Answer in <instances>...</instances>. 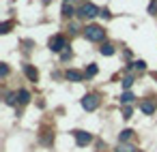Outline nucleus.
<instances>
[{
	"label": "nucleus",
	"mask_w": 157,
	"mask_h": 152,
	"mask_svg": "<svg viewBox=\"0 0 157 152\" xmlns=\"http://www.w3.org/2000/svg\"><path fill=\"white\" fill-rule=\"evenodd\" d=\"M30 101V92L28 90H20V103H28Z\"/></svg>",
	"instance_id": "16"
},
{
	"label": "nucleus",
	"mask_w": 157,
	"mask_h": 152,
	"mask_svg": "<svg viewBox=\"0 0 157 152\" xmlns=\"http://www.w3.org/2000/svg\"><path fill=\"white\" fill-rule=\"evenodd\" d=\"M140 109H142L144 114L151 116V114H155V103H151V101H142V103H140Z\"/></svg>",
	"instance_id": "8"
},
{
	"label": "nucleus",
	"mask_w": 157,
	"mask_h": 152,
	"mask_svg": "<svg viewBox=\"0 0 157 152\" xmlns=\"http://www.w3.org/2000/svg\"><path fill=\"white\" fill-rule=\"evenodd\" d=\"M15 103H17V94L15 92H9L7 94V105H15Z\"/></svg>",
	"instance_id": "17"
},
{
	"label": "nucleus",
	"mask_w": 157,
	"mask_h": 152,
	"mask_svg": "<svg viewBox=\"0 0 157 152\" xmlns=\"http://www.w3.org/2000/svg\"><path fill=\"white\" fill-rule=\"evenodd\" d=\"M131 69H136V71H144V69H146V62H144V60H136V62H131Z\"/></svg>",
	"instance_id": "13"
},
{
	"label": "nucleus",
	"mask_w": 157,
	"mask_h": 152,
	"mask_svg": "<svg viewBox=\"0 0 157 152\" xmlns=\"http://www.w3.org/2000/svg\"><path fill=\"white\" fill-rule=\"evenodd\" d=\"M99 15H101L103 20H110V11H108V9H101V11H99Z\"/></svg>",
	"instance_id": "21"
},
{
	"label": "nucleus",
	"mask_w": 157,
	"mask_h": 152,
	"mask_svg": "<svg viewBox=\"0 0 157 152\" xmlns=\"http://www.w3.org/2000/svg\"><path fill=\"white\" fill-rule=\"evenodd\" d=\"M116 152H138V150H133L131 146H118V150Z\"/></svg>",
	"instance_id": "19"
},
{
	"label": "nucleus",
	"mask_w": 157,
	"mask_h": 152,
	"mask_svg": "<svg viewBox=\"0 0 157 152\" xmlns=\"http://www.w3.org/2000/svg\"><path fill=\"white\" fill-rule=\"evenodd\" d=\"M65 77H67L69 81H82V79H84V73H80V71H75V69H69V71L65 73Z\"/></svg>",
	"instance_id": "6"
},
{
	"label": "nucleus",
	"mask_w": 157,
	"mask_h": 152,
	"mask_svg": "<svg viewBox=\"0 0 157 152\" xmlns=\"http://www.w3.org/2000/svg\"><path fill=\"white\" fill-rule=\"evenodd\" d=\"M9 28H11V22H5L2 28H0V32H9Z\"/></svg>",
	"instance_id": "23"
},
{
	"label": "nucleus",
	"mask_w": 157,
	"mask_h": 152,
	"mask_svg": "<svg viewBox=\"0 0 157 152\" xmlns=\"http://www.w3.org/2000/svg\"><path fill=\"white\" fill-rule=\"evenodd\" d=\"M65 2H69V0H65Z\"/></svg>",
	"instance_id": "25"
},
{
	"label": "nucleus",
	"mask_w": 157,
	"mask_h": 152,
	"mask_svg": "<svg viewBox=\"0 0 157 152\" xmlns=\"http://www.w3.org/2000/svg\"><path fill=\"white\" fill-rule=\"evenodd\" d=\"M131 135H133V131H131V128H125V131H121V133H118V139H121V141H127Z\"/></svg>",
	"instance_id": "11"
},
{
	"label": "nucleus",
	"mask_w": 157,
	"mask_h": 152,
	"mask_svg": "<svg viewBox=\"0 0 157 152\" xmlns=\"http://www.w3.org/2000/svg\"><path fill=\"white\" fill-rule=\"evenodd\" d=\"M99 11H101V9H97L93 2H86V5L80 9V15H82V17H95V15H99Z\"/></svg>",
	"instance_id": "4"
},
{
	"label": "nucleus",
	"mask_w": 157,
	"mask_h": 152,
	"mask_svg": "<svg viewBox=\"0 0 157 152\" xmlns=\"http://www.w3.org/2000/svg\"><path fill=\"white\" fill-rule=\"evenodd\" d=\"M84 34H86V39H88V41H103V37H105V30L93 24V26H86Z\"/></svg>",
	"instance_id": "1"
},
{
	"label": "nucleus",
	"mask_w": 157,
	"mask_h": 152,
	"mask_svg": "<svg viewBox=\"0 0 157 152\" xmlns=\"http://www.w3.org/2000/svg\"><path fill=\"white\" fill-rule=\"evenodd\" d=\"M82 107H84L86 111H95V109L99 107V96H97V94H86V96L82 99Z\"/></svg>",
	"instance_id": "2"
},
{
	"label": "nucleus",
	"mask_w": 157,
	"mask_h": 152,
	"mask_svg": "<svg viewBox=\"0 0 157 152\" xmlns=\"http://www.w3.org/2000/svg\"><path fill=\"white\" fill-rule=\"evenodd\" d=\"M133 99H136V96H133V94H131V92H129V90H127V92H123V94H121V103H131V101H133Z\"/></svg>",
	"instance_id": "14"
},
{
	"label": "nucleus",
	"mask_w": 157,
	"mask_h": 152,
	"mask_svg": "<svg viewBox=\"0 0 157 152\" xmlns=\"http://www.w3.org/2000/svg\"><path fill=\"white\" fill-rule=\"evenodd\" d=\"M123 118H125V120L131 118V107H125V109H123Z\"/></svg>",
	"instance_id": "20"
},
{
	"label": "nucleus",
	"mask_w": 157,
	"mask_h": 152,
	"mask_svg": "<svg viewBox=\"0 0 157 152\" xmlns=\"http://www.w3.org/2000/svg\"><path fill=\"white\" fill-rule=\"evenodd\" d=\"M153 79H155V81H157V73H153Z\"/></svg>",
	"instance_id": "24"
},
{
	"label": "nucleus",
	"mask_w": 157,
	"mask_h": 152,
	"mask_svg": "<svg viewBox=\"0 0 157 152\" xmlns=\"http://www.w3.org/2000/svg\"><path fill=\"white\" fill-rule=\"evenodd\" d=\"M97 71H99V69H97V64H88V67H86V71H84V75H86V77H95V75H97Z\"/></svg>",
	"instance_id": "10"
},
{
	"label": "nucleus",
	"mask_w": 157,
	"mask_h": 152,
	"mask_svg": "<svg viewBox=\"0 0 157 152\" xmlns=\"http://www.w3.org/2000/svg\"><path fill=\"white\" fill-rule=\"evenodd\" d=\"M99 52H101L103 56H112V54H114V47H112L110 43H103V45L99 47Z\"/></svg>",
	"instance_id": "9"
},
{
	"label": "nucleus",
	"mask_w": 157,
	"mask_h": 152,
	"mask_svg": "<svg viewBox=\"0 0 157 152\" xmlns=\"http://www.w3.org/2000/svg\"><path fill=\"white\" fill-rule=\"evenodd\" d=\"M63 47H67L65 37H63V34H54V37L50 39V49H52V52H60Z\"/></svg>",
	"instance_id": "3"
},
{
	"label": "nucleus",
	"mask_w": 157,
	"mask_h": 152,
	"mask_svg": "<svg viewBox=\"0 0 157 152\" xmlns=\"http://www.w3.org/2000/svg\"><path fill=\"white\" fill-rule=\"evenodd\" d=\"M73 13H75V11H73V7L65 2V5H63V15H65V17H71Z\"/></svg>",
	"instance_id": "12"
},
{
	"label": "nucleus",
	"mask_w": 157,
	"mask_h": 152,
	"mask_svg": "<svg viewBox=\"0 0 157 152\" xmlns=\"http://www.w3.org/2000/svg\"><path fill=\"white\" fill-rule=\"evenodd\" d=\"M24 71H26V77H28L30 81H37V79H39V71H37L35 67L26 64V67H24Z\"/></svg>",
	"instance_id": "7"
},
{
	"label": "nucleus",
	"mask_w": 157,
	"mask_h": 152,
	"mask_svg": "<svg viewBox=\"0 0 157 152\" xmlns=\"http://www.w3.org/2000/svg\"><path fill=\"white\" fill-rule=\"evenodd\" d=\"M69 58H71V49H65V52L60 54V60H63V62H67Z\"/></svg>",
	"instance_id": "18"
},
{
	"label": "nucleus",
	"mask_w": 157,
	"mask_h": 152,
	"mask_svg": "<svg viewBox=\"0 0 157 152\" xmlns=\"http://www.w3.org/2000/svg\"><path fill=\"white\" fill-rule=\"evenodd\" d=\"M131 84H133V77L131 75H127V77H123V88H125V92L131 88Z\"/></svg>",
	"instance_id": "15"
},
{
	"label": "nucleus",
	"mask_w": 157,
	"mask_h": 152,
	"mask_svg": "<svg viewBox=\"0 0 157 152\" xmlns=\"http://www.w3.org/2000/svg\"><path fill=\"white\" fill-rule=\"evenodd\" d=\"M73 135H75L78 146H86V143H90V139H93V135L86 133V131H73Z\"/></svg>",
	"instance_id": "5"
},
{
	"label": "nucleus",
	"mask_w": 157,
	"mask_h": 152,
	"mask_svg": "<svg viewBox=\"0 0 157 152\" xmlns=\"http://www.w3.org/2000/svg\"><path fill=\"white\" fill-rule=\"evenodd\" d=\"M0 75H2V77H5V75H9V67H7V64L0 67Z\"/></svg>",
	"instance_id": "22"
}]
</instances>
